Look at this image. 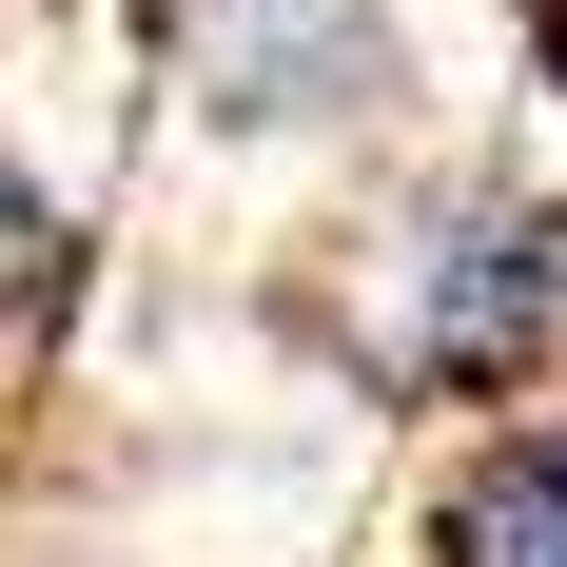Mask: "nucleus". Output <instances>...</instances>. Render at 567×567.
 Returning <instances> with one entry per match:
<instances>
[{
	"instance_id": "f257e3e1",
	"label": "nucleus",
	"mask_w": 567,
	"mask_h": 567,
	"mask_svg": "<svg viewBox=\"0 0 567 567\" xmlns=\"http://www.w3.org/2000/svg\"><path fill=\"white\" fill-rule=\"evenodd\" d=\"M352 255H372L352 372H372L392 411H528L567 372V196L548 176L451 157V176H411Z\"/></svg>"
},
{
	"instance_id": "f03ea898",
	"label": "nucleus",
	"mask_w": 567,
	"mask_h": 567,
	"mask_svg": "<svg viewBox=\"0 0 567 567\" xmlns=\"http://www.w3.org/2000/svg\"><path fill=\"white\" fill-rule=\"evenodd\" d=\"M196 117L235 157H313V137H392L411 40L392 0H196Z\"/></svg>"
},
{
	"instance_id": "7ed1b4c3",
	"label": "nucleus",
	"mask_w": 567,
	"mask_h": 567,
	"mask_svg": "<svg viewBox=\"0 0 567 567\" xmlns=\"http://www.w3.org/2000/svg\"><path fill=\"white\" fill-rule=\"evenodd\" d=\"M431 567H567V392L470 411L451 489H431Z\"/></svg>"
},
{
	"instance_id": "20e7f679",
	"label": "nucleus",
	"mask_w": 567,
	"mask_h": 567,
	"mask_svg": "<svg viewBox=\"0 0 567 567\" xmlns=\"http://www.w3.org/2000/svg\"><path fill=\"white\" fill-rule=\"evenodd\" d=\"M59 293H79V216H59L20 157H0V333H40Z\"/></svg>"
},
{
	"instance_id": "39448f33",
	"label": "nucleus",
	"mask_w": 567,
	"mask_h": 567,
	"mask_svg": "<svg viewBox=\"0 0 567 567\" xmlns=\"http://www.w3.org/2000/svg\"><path fill=\"white\" fill-rule=\"evenodd\" d=\"M528 59H548V79H567V0H528Z\"/></svg>"
}]
</instances>
